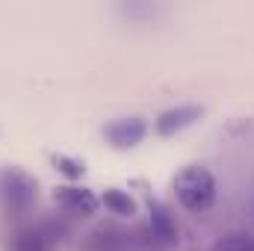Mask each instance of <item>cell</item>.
Returning a JSON list of instances; mask_svg holds the SVG:
<instances>
[{
  "instance_id": "1",
  "label": "cell",
  "mask_w": 254,
  "mask_h": 251,
  "mask_svg": "<svg viewBox=\"0 0 254 251\" xmlns=\"http://www.w3.org/2000/svg\"><path fill=\"white\" fill-rule=\"evenodd\" d=\"M172 189H175V198L184 210L190 213H207L213 204H216V178L207 166H187L175 175L172 181Z\"/></svg>"
},
{
  "instance_id": "2",
  "label": "cell",
  "mask_w": 254,
  "mask_h": 251,
  "mask_svg": "<svg viewBox=\"0 0 254 251\" xmlns=\"http://www.w3.org/2000/svg\"><path fill=\"white\" fill-rule=\"evenodd\" d=\"M39 201L36 181L21 169H3L0 172V207L6 216H27Z\"/></svg>"
},
{
  "instance_id": "3",
  "label": "cell",
  "mask_w": 254,
  "mask_h": 251,
  "mask_svg": "<svg viewBox=\"0 0 254 251\" xmlns=\"http://www.w3.org/2000/svg\"><path fill=\"white\" fill-rule=\"evenodd\" d=\"M80 251H139V246L133 231H125L119 225H98L83 237Z\"/></svg>"
},
{
  "instance_id": "4",
  "label": "cell",
  "mask_w": 254,
  "mask_h": 251,
  "mask_svg": "<svg viewBox=\"0 0 254 251\" xmlns=\"http://www.w3.org/2000/svg\"><path fill=\"white\" fill-rule=\"evenodd\" d=\"M204 116V107L198 104H178V107H169L163 110L157 119H154V133L157 136H178L184 130H190L192 125H198Z\"/></svg>"
},
{
  "instance_id": "5",
  "label": "cell",
  "mask_w": 254,
  "mask_h": 251,
  "mask_svg": "<svg viewBox=\"0 0 254 251\" xmlns=\"http://www.w3.org/2000/svg\"><path fill=\"white\" fill-rule=\"evenodd\" d=\"M145 228H148V234H151V240H154L157 249H172V246H178V225H175V216L169 213L166 204H160V201H154V198H148V222H145Z\"/></svg>"
},
{
  "instance_id": "6",
  "label": "cell",
  "mask_w": 254,
  "mask_h": 251,
  "mask_svg": "<svg viewBox=\"0 0 254 251\" xmlns=\"http://www.w3.org/2000/svg\"><path fill=\"white\" fill-rule=\"evenodd\" d=\"M54 201L60 204V210L68 213V216H92L98 207H101V198L86 187H77V184H68V187H60L54 192Z\"/></svg>"
},
{
  "instance_id": "7",
  "label": "cell",
  "mask_w": 254,
  "mask_h": 251,
  "mask_svg": "<svg viewBox=\"0 0 254 251\" xmlns=\"http://www.w3.org/2000/svg\"><path fill=\"white\" fill-rule=\"evenodd\" d=\"M57 240H60L57 237V228L51 222H42V225H33V228L18 231L9 240V251H54Z\"/></svg>"
},
{
  "instance_id": "8",
  "label": "cell",
  "mask_w": 254,
  "mask_h": 251,
  "mask_svg": "<svg viewBox=\"0 0 254 251\" xmlns=\"http://www.w3.org/2000/svg\"><path fill=\"white\" fill-rule=\"evenodd\" d=\"M145 133H148V125L139 116H125L104 127V136L113 148H136L145 139Z\"/></svg>"
},
{
  "instance_id": "9",
  "label": "cell",
  "mask_w": 254,
  "mask_h": 251,
  "mask_svg": "<svg viewBox=\"0 0 254 251\" xmlns=\"http://www.w3.org/2000/svg\"><path fill=\"white\" fill-rule=\"evenodd\" d=\"M101 204H104L110 213H116V216H127V219L136 213V198L127 195L125 189H107V192L101 195Z\"/></svg>"
},
{
  "instance_id": "10",
  "label": "cell",
  "mask_w": 254,
  "mask_h": 251,
  "mask_svg": "<svg viewBox=\"0 0 254 251\" xmlns=\"http://www.w3.org/2000/svg\"><path fill=\"white\" fill-rule=\"evenodd\" d=\"M210 251H254V237L246 231H234V234H225L219 237Z\"/></svg>"
},
{
  "instance_id": "11",
  "label": "cell",
  "mask_w": 254,
  "mask_h": 251,
  "mask_svg": "<svg viewBox=\"0 0 254 251\" xmlns=\"http://www.w3.org/2000/svg\"><path fill=\"white\" fill-rule=\"evenodd\" d=\"M54 166L63 172L65 178H80V175H83V163L74 160V157H65V154H57V157H54Z\"/></svg>"
}]
</instances>
